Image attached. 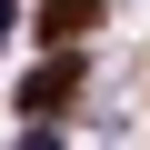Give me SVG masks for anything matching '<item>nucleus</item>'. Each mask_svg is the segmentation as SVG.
Listing matches in <instances>:
<instances>
[{
    "instance_id": "f257e3e1",
    "label": "nucleus",
    "mask_w": 150,
    "mask_h": 150,
    "mask_svg": "<svg viewBox=\"0 0 150 150\" xmlns=\"http://www.w3.org/2000/svg\"><path fill=\"white\" fill-rule=\"evenodd\" d=\"M70 80H80V70H70V60H40L30 80H20V110H30V120H50V110L70 100Z\"/></svg>"
},
{
    "instance_id": "f03ea898",
    "label": "nucleus",
    "mask_w": 150,
    "mask_h": 150,
    "mask_svg": "<svg viewBox=\"0 0 150 150\" xmlns=\"http://www.w3.org/2000/svg\"><path fill=\"white\" fill-rule=\"evenodd\" d=\"M90 10H100V0H50V10H40V20H50V30L70 40V30H90Z\"/></svg>"
},
{
    "instance_id": "7ed1b4c3",
    "label": "nucleus",
    "mask_w": 150,
    "mask_h": 150,
    "mask_svg": "<svg viewBox=\"0 0 150 150\" xmlns=\"http://www.w3.org/2000/svg\"><path fill=\"white\" fill-rule=\"evenodd\" d=\"M20 150H60V140H50V130H30V140H20Z\"/></svg>"
}]
</instances>
